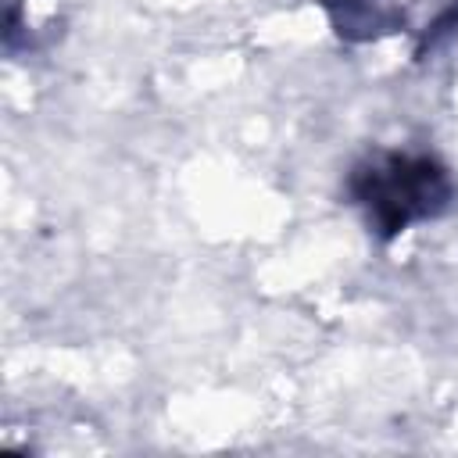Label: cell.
<instances>
[{"label":"cell","instance_id":"obj_1","mask_svg":"<svg viewBox=\"0 0 458 458\" xmlns=\"http://www.w3.org/2000/svg\"><path fill=\"white\" fill-rule=\"evenodd\" d=\"M444 175L429 161H394L383 172H369L365 200L372 204L376 222L386 233H397L411 215H422L437 200H444Z\"/></svg>","mask_w":458,"mask_h":458}]
</instances>
